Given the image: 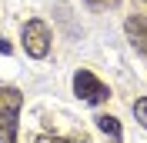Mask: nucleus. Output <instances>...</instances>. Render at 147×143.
I'll return each mask as SVG.
<instances>
[{
    "instance_id": "obj_1",
    "label": "nucleus",
    "mask_w": 147,
    "mask_h": 143,
    "mask_svg": "<svg viewBox=\"0 0 147 143\" xmlns=\"http://www.w3.org/2000/svg\"><path fill=\"white\" fill-rule=\"evenodd\" d=\"M24 93L17 87H0V143H17V116Z\"/></svg>"
},
{
    "instance_id": "obj_2",
    "label": "nucleus",
    "mask_w": 147,
    "mask_h": 143,
    "mask_svg": "<svg viewBox=\"0 0 147 143\" xmlns=\"http://www.w3.org/2000/svg\"><path fill=\"white\" fill-rule=\"evenodd\" d=\"M20 43H24L27 57L44 60V57L50 53V27H47L44 20H27L24 30H20Z\"/></svg>"
},
{
    "instance_id": "obj_3",
    "label": "nucleus",
    "mask_w": 147,
    "mask_h": 143,
    "mask_svg": "<svg viewBox=\"0 0 147 143\" xmlns=\"http://www.w3.org/2000/svg\"><path fill=\"white\" fill-rule=\"evenodd\" d=\"M74 93H77L84 103H104V100L110 97L107 83H100L90 70H77L74 73Z\"/></svg>"
},
{
    "instance_id": "obj_4",
    "label": "nucleus",
    "mask_w": 147,
    "mask_h": 143,
    "mask_svg": "<svg viewBox=\"0 0 147 143\" xmlns=\"http://www.w3.org/2000/svg\"><path fill=\"white\" fill-rule=\"evenodd\" d=\"M124 33H127L130 47H134L137 53L147 57V17H140V13L127 17V20H124Z\"/></svg>"
},
{
    "instance_id": "obj_5",
    "label": "nucleus",
    "mask_w": 147,
    "mask_h": 143,
    "mask_svg": "<svg viewBox=\"0 0 147 143\" xmlns=\"http://www.w3.org/2000/svg\"><path fill=\"white\" fill-rule=\"evenodd\" d=\"M97 130H100L104 136H110V140H114V143H120V140H124V130H120L117 116H110V113L97 116Z\"/></svg>"
},
{
    "instance_id": "obj_6",
    "label": "nucleus",
    "mask_w": 147,
    "mask_h": 143,
    "mask_svg": "<svg viewBox=\"0 0 147 143\" xmlns=\"http://www.w3.org/2000/svg\"><path fill=\"white\" fill-rule=\"evenodd\" d=\"M27 143H87V140H64V136H50V133H37Z\"/></svg>"
},
{
    "instance_id": "obj_7",
    "label": "nucleus",
    "mask_w": 147,
    "mask_h": 143,
    "mask_svg": "<svg viewBox=\"0 0 147 143\" xmlns=\"http://www.w3.org/2000/svg\"><path fill=\"white\" fill-rule=\"evenodd\" d=\"M134 113H137V120H140V126L147 130V97H140L137 103H134Z\"/></svg>"
},
{
    "instance_id": "obj_8",
    "label": "nucleus",
    "mask_w": 147,
    "mask_h": 143,
    "mask_svg": "<svg viewBox=\"0 0 147 143\" xmlns=\"http://www.w3.org/2000/svg\"><path fill=\"white\" fill-rule=\"evenodd\" d=\"M87 3H90V7H117L120 0H87Z\"/></svg>"
},
{
    "instance_id": "obj_9",
    "label": "nucleus",
    "mask_w": 147,
    "mask_h": 143,
    "mask_svg": "<svg viewBox=\"0 0 147 143\" xmlns=\"http://www.w3.org/2000/svg\"><path fill=\"white\" fill-rule=\"evenodd\" d=\"M10 50H13V47H10L7 40H3V37H0V53H10Z\"/></svg>"
}]
</instances>
